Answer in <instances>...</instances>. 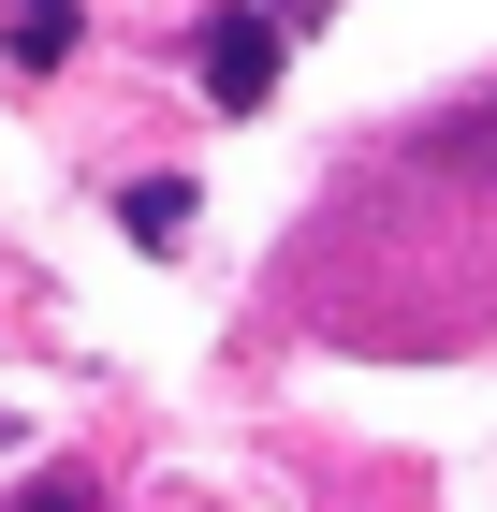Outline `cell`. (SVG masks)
Returning a JSON list of instances; mask_svg holds the SVG:
<instances>
[{"label":"cell","instance_id":"4","mask_svg":"<svg viewBox=\"0 0 497 512\" xmlns=\"http://www.w3.org/2000/svg\"><path fill=\"white\" fill-rule=\"evenodd\" d=\"M15 512H103V498H88V483H30Z\"/></svg>","mask_w":497,"mask_h":512},{"label":"cell","instance_id":"2","mask_svg":"<svg viewBox=\"0 0 497 512\" xmlns=\"http://www.w3.org/2000/svg\"><path fill=\"white\" fill-rule=\"evenodd\" d=\"M117 220H132V249H176V235H191V176H147Z\"/></svg>","mask_w":497,"mask_h":512},{"label":"cell","instance_id":"3","mask_svg":"<svg viewBox=\"0 0 497 512\" xmlns=\"http://www.w3.org/2000/svg\"><path fill=\"white\" fill-rule=\"evenodd\" d=\"M15 59H30V74L74 59V0H15Z\"/></svg>","mask_w":497,"mask_h":512},{"label":"cell","instance_id":"1","mask_svg":"<svg viewBox=\"0 0 497 512\" xmlns=\"http://www.w3.org/2000/svg\"><path fill=\"white\" fill-rule=\"evenodd\" d=\"M264 88H278V15H249V0H234V15H205V103H234V118H249Z\"/></svg>","mask_w":497,"mask_h":512}]
</instances>
